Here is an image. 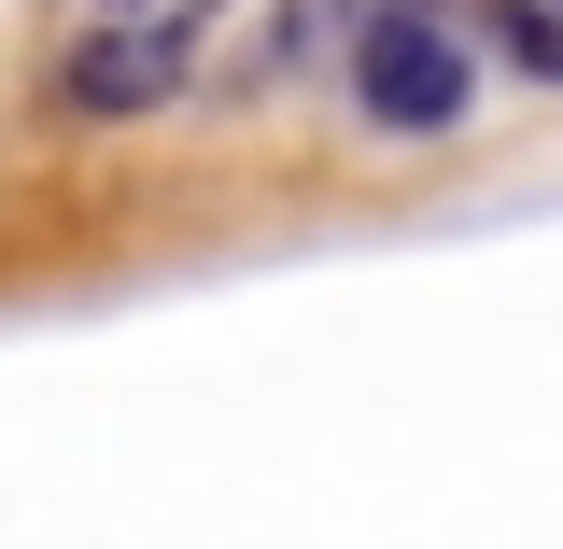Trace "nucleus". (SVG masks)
<instances>
[{
    "label": "nucleus",
    "mask_w": 563,
    "mask_h": 549,
    "mask_svg": "<svg viewBox=\"0 0 563 549\" xmlns=\"http://www.w3.org/2000/svg\"><path fill=\"white\" fill-rule=\"evenodd\" d=\"M211 29H225V0H85L70 43H57V113H85V128L169 113Z\"/></svg>",
    "instance_id": "f257e3e1"
},
{
    "label": "nucleus",
    "mask_w": 563,
    "mask_h": 549,
    "mask_svg": "<svg viewBox=\"0 0 563 549\" xmlns=\"http://www.w3.org/2000/svg\"><path fill=\"white\" fill-rule=\"evenodd\" d=\"M339 70H352L366 128L437 141V128H465V99H479V29H465V0H380Z\"/></svg>",
    "instance_id": "f03ea898"
},
{
    "label": "nucleus",
    "mask_w": 563,
    "mask_h": 549,
    "mask_svg": "<svg viewBox=\"0 0 563 549\" xmlns=\"http://www.w3.org/2000/svg\"><path fill=\"white\" fill-rule=\"evenodd\" d=\"M465 29H479L521 85H563V0H465Z\"/></svg>",
    "instance_id": "7ed1b4c3"
}]
</instances>
